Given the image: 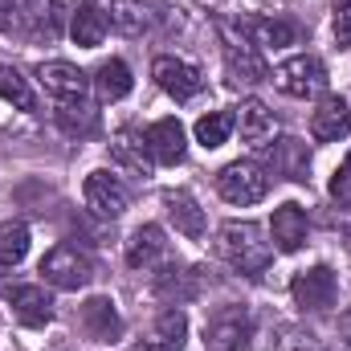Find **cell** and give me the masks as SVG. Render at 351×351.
Instances as JSON below:
<instances>
[{
  "label": "cell",
  "instance_id": "obj_18",
  "mask_svg": "<svg viewBox=\"0 0 351 351\" xmlns=\"http://www.w3.org/2000/svg\"><path fill=\"white\" fill-rule=\"evenodd\" d=\"M168 254V241H164V229L160 225H139L127 241V265L135 269H152V265L164 262Z\"/></svg>",
  "mask_w": 351,
  "mask_h": 351
},
{
  "label": "cell",
  "instance_id": "obj_17",
  "mask_svg": "<svg viewBox=\"0 0 351 351\" xmlns=\"http://www.w3.org/2000/svg\"><path fill=\"white\" fill-rule=\"evenodd\" d=\"M110 160L119 164V168H127L131 176H152V152H147V143H143V135H135V131H114V139H110Z\"/></svg>",
  "mask_w": 351,
  "mask_h": 351
},
{
  "label": "cell",
  "instance_id": "obj_7",
  "mask_svg": "<svg viewBox=\"0 0 351 351\" xmlns=\"http://www.w3.org/2000/svg\"><path fill=\"white\" fill-rule=\"evenodd\" d=\"M152 78L160 82L164 94H172L176 102H188V98H196L204 90V74L192 62H184V58H156Z\"/></svg>",
  "mask_w": 351,
  "mask_h": 351
},
{
  "label": "cell",
  "instance_id": "obj_22",
  "mask_svg": "<svg viewBox=\"0 0 351 351\" xmlns=\"http://www.w3.org/2000/svg\"><path fill=\"white\" fill-rule=\"evenodd\" d=\"M269 168H274V176H286V180H306V172H311L306 143L302 139H278L269 147Z\"/></svg>",
  "mask_w": 351,
  "mask_h": 351
},
{
  "label": "cell",
  "instance_id": "obj_4",
  "mask_svg": "<svg viewBox=\"0 0 351 351\" xmlns=\"http://www.w3.org/2000/svg\"><path fill=\"white\" fill-rule=\"evenodd\" d=\"M41 274L49 286L58 290H82L90 278H94V265L86 254H78L74 245H53L45 258H41Z\"/></svg>",
  "mask_w": 351,
  "mask_h": 351
},
{
  "label": "cell",
  "instance_id": "obj_20",
  "mask_svg": "<svg viewBox=\"0 0 351 351\" xmlns=\"http://www.w3.org/2000/svg\"><path fill=\"white\" fill-rule=\"evenodd\" d=\"M8 302L25 327H45L53 319V302L41 286H16V290H8Z\"/></svg>",
  "mask_w": 351,
  "mask_h": 351
},
{
  "label": "cell",
  "instance_id": "obj_9",
  "mask_svg": "<svg viewBox=\"0 0 351 351\" xmlns=\"http://www.w3.org/2000/svg\"><path fill=\"white\" fill-rule=\"evenodd\" d=\"M335 290H339V282H335V274H331L327 265L302 269V274L290 282V294H294V302H298L302 311H327V306H335Z\"/></svg>",
  "mask_w": 351,
  "mask_h": 351
},
{
  "label": "cell",
  "instance_id": "obj_11",
  "mask_svg": "<svg viewBox=\"0 0 351 351\" xmlns=\"http://www.w3.org/2000/svg\"><path fill=\"white\" fill-rule=\"evenodd\" d=\"M86 204L98 213V217H123L127 213V204H131V192L123 188V180L119 176H110V172H90L86 176Z\"/></svg>",
  "mask_w": 351,
  "mask_h": 351
},
{
  "label": "cell",
  "instance_id": "obj_30",
  "mask_svg": "<svg viewBox=\"0 0 351 351\" xmlns=\"http://www.w3.org/2000/svg\"><path fill=\"white\" fill-rule=\"evenodd\" d=\"M335 41L351 45V0H335Z\"/></svg>",
  "mask_w": 351,
  "mask_h": 351
},
{
  "label": "cell",
  "instance_id": "obj_34",
  "mask_svg": "<svg viewBox=\"0 0 351 351\" xmlns=\"http://www.w3.org/2000/svg\"><path fill=\"white\" fill-rule=\"evenodd\" d=\"M339 335H343V343H351V311L339 315Z\"/></svg>",
  "mask_w": 351,
  "mask_h": 351
},
{
  "label": "cell",
  "instance_id": "obj_31",
  "mask_svg": "<svg viewBox=\"0 0 351 351\" xmlns=\"http://www.w3.org/2000/svg\"><path fill=\"white\" fill-rule=\"evenodd\" d=\"M311 339H315V335H302V331H294V327H290V331L282 335V351H315Z\"/></svg>",
  "mask_w": 351,
  "mask_h": 351
},
{
  "label": "cell",
  "instance_id": "obj_29",
  "mask_svg": "<svg viewBox=\"0 0 351 351\" xmlns=\"http://www.w3.org/2000/svg\"><path fill=\"white\" fill-rule=\"evenodd\" d=\"M331 196H335V204H339V208H351V160L331 176Z\"/></svg>",
  "mask_w": 351,
  "mask_h": 351
},
{
  "label": "cell",
  "instance_id": "obj_2",
  "mask_svg": "<svg viewBox=\"0 0 351 351\" xmlns=\"http://www.w3.org/2000/svg\"><path fill=\"white\" fill-rule=\"evenodd\" d=\"M250 339H254V319L245 306H221L204 327L208 351H250Z\"/></svg>",
  "mask_w": 351,
  "mask_h": 351
},
{
  "label": "cell",
  "instance_id": "obj_5",
  "mask_svg": "<svg viewBox=\"0 0 351 351\" xmlns=\"http://www.w3.org/2000/svg\"><path fill=\"white\" fill-rule=\"evenodd\" d=\"M274 82H278L282 94H290V98H315V94L327 90V70H323L319 58L298 53V58H290V62H282L274 70Z\"/></svg>",
  "mask_w": 351,
  "mask_h": 351
},
{
  "label": "cell",
  "instance_id": "obj_10",
  "mask_svg": "<svg viewBox=\"0 0 351 351\" xmlns=\"http://www.w3.org/2000/svg\"><path fill=\"white\" fill-rule=\"evenodd\" d=\"M168 4L164 0H110V21L119 33L127 37H139V33H152L160 21H164Z\"/></svg>",
  "mask_w": 351,
  "mask_h": 351
},
{
  "label": "cell",
  "instance_id": "obj_13",
  "mask_svg": "<svg viewBox=\"0 0 351 351\" xmlns=\"http://www.w3.org/2000/svg\"><path fill=\"white\" fill-rule=\"evenodd\" d=\"M237 33L254 49H282V45L298 41V29L286 21H274V16H245V21H237Z\"/></svg>",
  "mask_w": 351,
  "mask_h": 351
},
{
  "label": "cell",
  "instance_id": "obj_26",
  "mask_svg": "<svg viewBox=\"0 0 351 351\" xmlns=\"http://www.w3.org/2000/svg\"><path fill=\"white\" fill-rule=\"evenodd\" d=\"M29 254V229L21 221H4L0 225V265H21Z\"/></svg>",
  "mask_w": 351,
  "mask_h": 351
},
{
  "label": "cell",
  "instance_id": "obj_32",
  "mask_svg": "<svg viewBox=\"0 0 351 351\" xmlns=\"http://www.w3.org/2000/svg\"><path fill=\"white\" fill-rule=\"evenodd\" d=\"M66 4L70 0H49V37L62 33V21H66Z\"/></svg>",
  "mask_w": 351,
  "mask_h": 351
},
{
  "label": "cell",
  "instance_id": "obj_8",
  "mask_svg": "<svg viewBox=\"0 0 351 351\" xmlns=\"http://www.w3.org/2000/svg\"><path fill=\"white\" fill-rule=\"evenodd\" d=\"M225 74H229V86H262L265 78H269L262 53L245 37L225 41Z\"/></svg>",
  "mask_w": 351,
  "mask_h": 351
},
{
  "label": "cell",
  "instance_id": "obj_15",
  "mask_svg": "<svg viewBox=\"0 0 351 351\" xmlns=\"http://www.w3.org/2000/svg\"><path fill=\"white\" fill-rule=\"evenodd\" d=\"M348 131H351V106L339 94L323 98L319 110L311 114V135H315L319 143H335V139H343Z\"/></svg>",
  "mask_w": 351,
  "mask_h": 351
},
{
  "label": "cell",
  "instance_id": "obj_1",
  "mask_svg": "<svg viewBox=\"0 0 351 351\" xmlns=\"http://www.w3.org/2000/svg\"><path fill=\"white\" fill-rule=\"evenodd\" d=\"M213 254L241 274H262L269 265V245L262 241V229L254 221H225L213 237Z\"/></svg>",
  "mask_w": 351,
  "mask_h": 351
},
{
  "label": "cell",
  "instance_id": "obj_14",
  "mask_svg": "<svg viewBox=\"0 0 351 351\" xmlns=\"http://www.w3.org/2000/svg\"><path fill=\"white\" fill-rule=\"evenodd\" d=\"M82 331H86L94 343H114L119 335H123V319H119V311H114V302L110 298H86L82 302Z\"/></svg>",
  "mask_w": 351,
  "mask_h": 351
},
{
  "label": "cell",
  "instance_id": "obj_3",
  "mask_svg": "<svg viewBox=\"0 0 351 351\" xmlns=\"http://www.w3.org/2000/svg\"><path fill=\"white\" fill-rule=\"evenodd\" d=\"M265 188H269V176H265L258 164H250V160H237V164L221 168V176H217V192H221L229 204H237V208L258 204L265 196Z\"/></svg>",
  "mask_w": 351,
  "mask_h": 351
},
{
  "label": "cell",
  "instance_id": "obj_24",
  "mask_svg": "<svg viewBox=\"0 0 351 351\" xmlns=\"http://www.w3.org/2000/svg\"><path fill=\"white\" fill-rule=\"evenodd\" d=\"M131 86H135V78H131L127 62L110 58V62H102V66H98V94H102V98L119 102V98H127V94H131Z\"/></svg>",
  "mask_w": 351,
  "mask_h": 351
},
{
  "label": "cell",
  "instance_id": "obj_28",
  "mask_svg": "<svg viewBox=\"0 0 351 351\" xmlns=\"http://www.w3.org/2000/svg\"><path fill=\"white\" fill-rule=\"evenodd\" d=\"M184 331H188V323H184V315L180 311H168V315H160V335L168 339V343H184Z\"/></svg>",
  "mask_w": 351,
  "mask_h": 351
},
{
  "label": "cell",
  "instance_id": "obj_33",
  "mask_svg": "<svg viewBox=\"0 0 351 351\" xmlns=\"http://www.w3.org/2000/svg\"><path fill=\"white\" fill-rule=\"evenodd\" d=\"M131 351H180V348L168 343V339H143V343H135Z\"/></svg>",
  "mask_w": 351,
  "mask_h": 351
},
{
  "label": "cell",
  "instance_id": "obj_35",
  "mask_svg": "<svg viewBox=\"0 0 351 351\" xmlns=\"http://www.w3.org/2000/svg\"><path fill=\"white\" fill-rule=\"evenodd\" d=\"M343 245H348V254H351V225L343 229Z\"/></svg>",
  "mask_w": 351,
  "mask_h": 351
},
{
  "label": "cell",
  "instance_id": "obj_16",
  "mask_svg": "<svg viewBox=\"0 0 351 351\" xmlns=\"http://www.w3.org/2000/svg\"><path fill=\"white\" fill-rule=\"evenodd\" d=\"M143 143L156 164H180L184 160V127L176 119H160L143 131Z\"/></svg>",
  "mask_w": 351,
  "mask_h": 351
},
{
  "label": "cell",
  "instance_id": "obj_36",
  "mask_svg": "<svg viewBox=\"0 0 351 351\" xmlns=\"http://www.w3.org/2000/svg\"><path fill=\"white\" fill-rule=\"evenodd\" d=\"M0 8H4V0H0Z\"/></svg>",
  "mask_w": 351,
  "mask_h": 351
},
{
  "label": "cell",
  "instance_id": "obj_23",
  "mask_svg": "<svg viewBox=\"0 0 351 351\" xmlns=\"http://www.w3.org/2000/svg\"><path fill=\"white\" fill-rule=\"evenodd\" d=\"M164 204H168L172 225L184 233V237H192V241H200V237H204V208L192 200V192H168V196H164Z\"/></svg>",
  "mask_w": 351,
  "mask_h": 351
},
{
  "label": "cell",
  "instance_id": "obj_21",
  "mask_svg": "<svg viewBox=\"0 0 351 351\" xmlns=\"http://www.w3.org/2000/svg\"><path fill=\"white\" fill-rule=\"evenodd\" d=\"M70 37H74L82 49H98L102 37H106V12H102L98 4L82 0V4L70 12Z\"/></svg>",
  "mask_w": 351,
  "mask_h": 351
},
{
  "label": "cell",
  "instance_id": "obj_6",
  "mask_svg": "<svg viewBox=\"0 0 351 351\" xmlns=\"http://www.w3.org/2000/svg\"><path fill=\"white\" fill-rule=\"evenodd\" d=\"M37 82L45 86L49 98H58L62 106L86 102V94H90V78L78 66H70V62H41L37 66Z\"/></svg>",
  "mask_w": 351,
  "mask_h": 351
},
{
  "label": "cell",
  "instance_id": "obj_25",
  "mask_svg": "<svg viewBox=\"0 0 351 351\" xmlns=\"http://www.w3.org/2000/svg\"><path fill=\"white\" fill-rule=\"evenodd\" d=\"M0 98L12 102L16 110H37V94L16 66H0Z\"/></svg>",
  "mask_w": 351,
  "mask_h": 351
},
{
  "label": "cell",
  "instance_id": "obj_12",
  "mask_svg": "<svg viewBox=\"0 0 351 351\" xmlns=\"http://www.w3.org/2000/svg\"><path fill=\"white\" fill-rule=\"evenodd\" d=\"M306 233H311V225H306V213H302V204H282V208H274V221H269V237H274V245L282 250V254H298L302 245H306Z\"/></svg>",
  "mask_w": 351,
  "mask_h": 351
},
{
  "label": "cell",
  "instance_id": "obj_19",
  "mask_svg": "<svg viewBox=\"0 0 351 351\" xmlns=\"http://www.w3.org/2000/svg\"><path fill=\"white\" fill-rule=\"evenodd\" d=\"M237 119V127H241V139L245 143H254V147H262L274 139V131H278V119H274V110L258 102V98H250V102H241V110L233 114Z\"/></svg>",
  "mask_w": 351,
  "mask_h": 351
},
{
  "label": "cell",
  "instance_id": "obj_27",
  "mask_svg": "<svg viewBox=\"0 0 351 351\" xmlns=\"http://www.w3.org/2000/svg\"><path fill=\"white\" fill-rule=\"evenodd\" d=\"M233 127H237V119H233L229 110H213V114H204V119L196 123V143L213 152V147H221V143L229 139Z\"/></svg>",
  "mask_w": 351,
  "mask_h": 351
}]
</instances>
